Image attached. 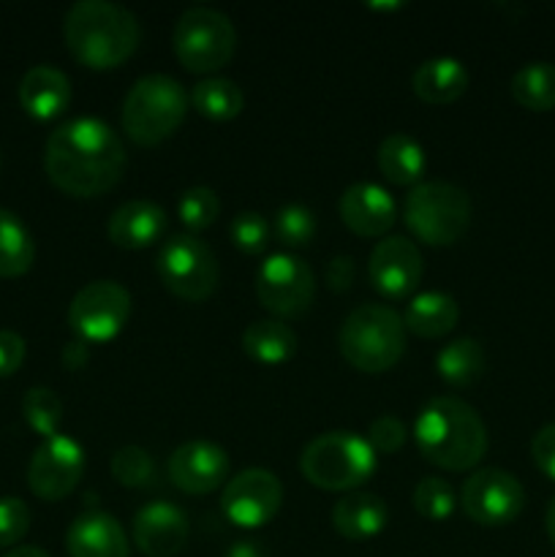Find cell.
I'll use <instances>...</instances> for the list:
<instances>
[{"mask_svg":"<svg viewBox=\"0 0 555 557\" xmlns=\"http://www.w3.org/2000/svg\"><path fill=\"white\" fill-rule=\"evenodd\" d=\"M87 357H90V351H87L85 341H74V343H69V346L63 348V362L69 364L71 370L82 368V364L87 362Z\"/></svg>","mask_w":555,"mask_h":557,"instance_id":"cell-43","label":"cell"},{"mask_svg":"<svg viewBox=\"0 0 555 557\" xmlns=\"http://www.w3.org/2000/svg\"><path fill=\"white\" fill-rule=\"evenodd\" d=\"M85 473V449L76 438L54 433L38 444L27 466V484L41 500H60Z\"/></svg>","mask_w":555,"mask_h":557,"instance_id":"cell-13","label":"cell"},{"mask_svg":"<svg viewBox=\"0 0 555 557\" xmlns=\"http://www.w3.org/2000/svg\"><path fill=\"white\" fill-rule=\"evenodd\" d=\"M112 476L125 487H147L156 479V462L141 446H120L112 455Z\"/></svg>","mask_w":555,"mask_h":557,"instance_id":"cell-33","label":"cell"},{"mask_svg":"<svg viewBox=\"0 0 555 557\" xmlns=\"http://www.w3.org/2000/svg\"><path fill=\"white\" fill-rule=\"evenodd\" d=\"M354 259L351 256H335V259H330V264H326V286L332 288V292H346L348 286L354 283Z\"/></svg>","mask_w":555,"mask_h":557,"instance_id":"cell-41","label":"cell"},{"mask_svg":"<svg viewBox=\"0 0 555 557\" xmlns=\"http://www.w3.org/2000/svg\"><path fill=\"white\" fill-rule=\"evenodd\" d=\"M460 319V305L446 292H422L408 299L403 324L419 337H441L452 332Z\"/></svg>","mask_w":555,"mask_h":557,"instance_id":"cell-24","label":"cell"},{"mask_svg":"<svg viewBox=\"0 0 555 557\" xmlns=\"http://www.w3.org/2000/svg\"><path fill=\"white\" fill-rule=\"evenodd\" d=\"M22 413H25L27 424L36 430L38 435L49 438L58 433L60 419H63V403L54 395L49 386H33L22 397Z\"/></svg>","mask_w":555,"mask_h":557,"instance_id":"cell-31","label":"cell"},{"mask_svg":"<svg viewBox=\"0 0 555 557\" xmlns=\"http://www.w3.org/2000/svg\"><path fill=\"white\" fill-rule=\"evenodd\" d=\"M531 457L539 471L555 482V422L536 430V435L531 441Z\"/></svg>","mask_w":555,"mask_h":557,"instance_id":"cell-39","label":"cell"},{"mask_svg":"<svg viewBox=\"0 0 555 557\" xmlns=\"http://www.w3.org/2000/svg\"><path fill=\"white\" fill-rule=\"evenodd\" d=\"M166 210L152 199L123 201L109 218V239L120 248H147L166 234Z\"/></svg>","mask_w":555,"mask_h":557,"instance_id":"cell-20","label":"cell"},{"mask_svg":"<svg viewBox=\"0 0 555 557\" xmlns=\"http://www.w3.org/2000/svg\"><path fill=\"white\" fill-rule=\"evenodd\" d=\"M131 315V294L118 281H92L74 294L69 324L85 343L112 341Z\"/></svg>","mask_w":555,"mask_h":557,"instance_id":"cell-11","label":"cell"},{"mask_svg":"<svg viewBox=\"0 0 555 557\" xmlns=\"http://www.w3.org/2000/svg\"><path fill=\"white\" fill-rule=\"evenodd\" d=\"M30 528V509L16 495L0 498V547H14Z\"/></svg>","mask_w":555,"mask_h":557,"instance_id":"cell-37","label":"cell"},{"mask_svg":"<svg viewBox=\"0 0 555 557\" xmlns=\"http://www.w3.org/2000/svg\"><path fill=\"white\" fill-rule=\"evenodd\" d=\"M229 232H232V243L248 256L261 253L270 243V223L256 210H245L234 215L232 223H229Z\"/></svg>","mask_w":555,"mask_h":557,"instance_id":"cell-36","label":"cell"},{"mask_svg":"<svg viewBox=\"0 0 555 557\" xmlns=\"http://www.w3.org/2000/svg\"><path fill=\"white\" fill-rule=\"evenodd\" d=\"M188 90L169 74H145L123 98V128L136 145H158L177 131L188 112Z\"/></svg>","mask_w":555,"mask_h":557,"instance_id":"cell-5","label":"cell"},{"mask_svg":"<svg viewBox=\"0 0 555 557\" xmlns=\"http://www.w3.org/2000/svg\"><path fill=\"white\" fill-rule=\"evenodd\" d=\"M63 36L71 54L90 69H114L141 41L136 14L114 0H76L65 11Z\"/></svg>","mask_w":555,"mask_h":557,"instance_id":"cell-3","label":"cell"},{"mask_svg":"<svg viewBox=\"0 0 555 557\" xmlns=\"http://www.w3.org/2000/svg\"><path fill=\"white\" fill-rule=\"evenodd\" d=\"M297 335L292 326L278 319H261L243 332V348L250 359L261 364H281L297 354Z\"/></svg>","mask_w":555,"mask_h":557,"instance_id":"cell-26","label":"cell"},{"mask_svg":"<svg viewBox=\"0 0 555 557\" xmlns=\"http://www.w3.org/2000/svg\"><path fill=\"white\" fill-rule=\"evenodd\" d=\"M256 297L270 313L297 319L316 297V275L308 261L294 253H270L256 270Z\"/></svg>","mask_w":555,"mask_h":557,"instance_id":"cell-10","label":"cell"},{"mask_svg":"<svg viewBox=\"0 0 555 557\" xmlns=\"http://www.w3.org/2000/svg\"><path fill=\"white\" fill-rule=\"evenodd\" d=\"M134 544L147 557H172L185 547L190 533L188 515L169 500H150L134 517Z\"/></svg>","mask_w":555,"mask_h":557,"instance_id":"cell-17","label":"cell"},{"mask_svg":"<svg viewBox=\"0 0 555 557\" xmlns=\"http://www.w3.org/2000/svg\"><path fill=\"white\" fill-rule=\"evenodd\" d=\"M3 557H52L47 553V549L41 547H30V544H22V547H14L9 549Z\"/></svg>","mask_w":555,"mask_h":557,"instance_id":"cell-44","label":"cell"},{"mask_svg":"<svg viewBox=\"0 0 555 557\" xmlns=\"http://www.w3.org/2000/svg\"><path fill=\"white\" fill-rule=\"evenodd\" d=\"M174 52L194 74H207L232 60L237 49V30L232 16L215 5H188L174 22Z\"/></svg>","mask_w":555,"mask_h":557,"instance_id":"cell-8","label":"cell"},{"mask_svg":"<svg viewBox=\"0 0 555 557\" xmlns=\"http://www.w3.org/2000/svg\"><path fill=\"white\" fill-rule=\"evenodd\" d=\"M158 275L180 299L201 302L218 286V259L210 245L190 232L169 234L158 250Z\"/></svg>","mask_w":555,"mask_h":557,"instance_id":"cell-9","label":"cell"},{"mask_svg":"<svg viewBox=\"0 0 555 557\" xmlns=\"http://www.w3.org/2000/svg\"><path fill=\"white\" fill-rule=\"evenodd\" d=\"M125 147L118 131L101 117L82 114L49 134L44 166L49 180L71 196H98L114 188L125 172Z\"/></svg>","mask_w":555,"mask_h":557,"instance_id":"cell-1","label":"cell"},{"mask_svg":"<svg viewBox=\"0 0 555 557\" xmlns=\"http://www.w3.org/2000/svg\"><path fill=\"white\" fill-rule=\"evenodd\" d=\"M414 441L424 460L446 471H468L488 451V428L477 408L452 395L424 403L414 422Z\"/></svg>","mask_w":555,"mask_h":557,"instance_id":"cell-2","label":"cell"},{"mask_svg":"<svg viewBox=\"0 0 555 557\" xmlns=\"http://www.w3.org/2000/svg\"><path fill=\"white\" fill-rule=\"evenodd\" d=\"M343 359L365 373L390 370L406 351V324L390 305H357L337 332Z\"/></svg>","mask_w":555,"mask_h":557,"instance_id":"cell-4","label":"cell"},{"mask_svg":"<svg viewBox=\"0 0 555 557\" xmlns=\"http://www.w3.org/2000/svg\"><path fill=\"white\" fill-rule=\"evenodd\" d=\"M379 169L390 183L417 185L428 172V156L422 145L408 134H390L379 145Z\"/></svg>","mask_w":555,"mask_h":557,"instance_id":"cell-25","label":"cell"},{"mask_svg":"<svg viewBox=\"0 0 555 557\" xmlns=\"http://www.w3.org/2000/svg\"><path fill=\"white\" fill-rule=\"evenodd\" d=\"M190 103L196 107V112L210 120H232L243 112L245 96L243 87L234 79H226V76H207V79L194 85Z\"/></svg>","mask_w":555,"mask_h":557,"instance_id":"cell-30","label":"cell"},{"mask_svg":"<svg viewBox=\"0 0 555 557\" xmlns=\"http://www.w3.org/2000/svg\"><path fill=\"white\" fill-rule=\"evenodd\" d=\"M343 223L359 237H384L397 218V205L379 183L348 185L337 201Z\"/></svg>","mask_w":555,"mask_h":557,"instance_id":"cell-18","label":"cell"},{"mask_svg":"<svg viewBox=\"0 0 555 557\" xmlns=\"http://www.w3.org/2000/svg\"><path fill=\"white\" fill-rule=\"evenodd\" d=\"M226 557H267V549L256 539H239L226 549Z\"/></svg>","mask_w":555,"mask_h":557,"instance_id":"cell-42","label":"cell"},{"mask_svg":"<svg viewBox=\"0 0 555 557\" xmlns=\"http://www.w3.org/2000/svg\"><path fill=\"white\" fill-rule=\"evenodd\" d=\"M468 82H471V76H468L466 65L457 58H449V54L424 60V63L417 65L411 76L414 92L428 103L455 101V98L466 92Z\"/></svg>","mask_w":555,"mask_h":557,"instance_id":"cell-23","label":"cell"},{"mask_svg":"<svg viewBox=\"0 0 555 557\" xmlns=\"http://www.w3.org/2000/svg\"><path fill=\"white\" fill-rule=\"evenodd\" d=\"M36 259L30 228L16 212L0 207V277L25 275Z\"/></svg>","mask_w":555,"mask_h":557,"instance_id":"cell-27","label":"cell"},{"mask_svg":"<svg viewBox=\"0 0 555 557\" xmlns=\"http://www.w3.org/2000/svg\"><path fill=\"white\" fill-rule=\"evenodd\" d=\"M299 471L321 490H354L373 476L375 451L359 433L332 430L305 444Z\"/></svg>","mask_w":555,"mask_h":557,"instance_id":"cell-6","label":"cell"},{"mask_svg":"<svg viewBox=\"0 0 555 557\" xmlns=\"http://www.w3.org/2000/svg\"><path fill=\"white\" fill-rule=\"evenodd\" d=\"M462 509L479 525H509L526 506V490L504 468H479L462 484Z\"/></svg>","mask_w":555,"mask_h":557,"instance_id":"cell-12","label":"cell"},{"mask_svg":"<svg viewBox=\"0 0 555 557\" xmlns=\"http://www.w3.org/2000/svg\"><path fill=\"white\" fill-rule=\"evenodd\" d=\"M25 362V337L14 330H0V379L20 370Z\"/></svg>","mask_w":555,"mask_h":557,"instance_id":"cell-40","label":"cell"},{"mask_svg":"<svg viewBox=\"0 0 555 557\" xmlns=\"http://www.w3.org/2000/svg\"><path fill=\"white\" fill-rule=\"evenodd\" d=\"M20 103L30 117L54 120L71 103V79L54 65H33L20 82Z\"/></svg>","mask_w":555,"mask_h":557,"instance_id":"cell-21","label":"cell"},{"mask_svg":"<svg viewBox=\"0 0 555 557\" xmlns=\"http://www.w3.org/2000/svg\"><path fill=\"white\" fill-rule=\"evenodd\" d=\"M547 536H550V542H553V547H555V498L550 500V506H547Z\"/></svg>","mask_w":555,"mask_h":557,"instance_id":"cell-45","label":"cell"},{"mask_svg":"<svg viewBox=\"0 0 555 557\" xmlns=\"http://www.w3.org/2000/svg\"><path fill=\"white\" fill-rule=\"evenodd\" d=\"M424 272V259L414 239L400 237V234H390V237L379 239L375 248L370 250L368 275L375 292L384 297L403 299L419 286Z\"/></svg>","mask_w":555,"mask_h":557,"instance_id":"cell-15","label":"cell"},{"mask_svg":"<svg viewBox=\"0 0 555 557\" xmlns=\"http://www.w3.org/2000/svg\"><path fill=\"white\" fill-rule=\"evenodd\" d=\"M169 479L190 495H205L229 482V455L212 441L194 438L180 444L169 457Z\"/></svg>","mask_w":555,"mask_h":557,"instance_id":"cell-16","label":"cell"},{"mask_svg":"<svg viewBox=\"0 0 555 557\" xmlns=\"http://www.w3.org/2000/svg\"><path fill=\"white\" fill-rule=\"evenodd\" d=\"M406 424L400 419L392 417V413H381V417L370 422L365 441L373 446L375 455H392V451H397L406 444Z\"/></svg>","mask_w":555,"mask_h":557,"instance_id":"cell-38","label":"cell"},{"mask_svg":"<svg viewBox=\"0 0 555 557\" xmlns=\"http://www.w3.org/2000/svg\"><path fill=\"white\" fill-rule=\"evenodd\" d=\"M71 557H128V539L118 517L109 511H85L65 533Z\"/></svg>","mask_w":555,"mask_h":557,"instance_id":"cell-19","label":"cell"},{"mask_svg":"<svg viewBox=\"0 0 555 557\" xmlns=\"http://www.w3.org/2000/svg\"><path fill=\"white\" fill-rule=\"evenodd\" d=\"M275 228L278 239H281L286 248H303L313 239L316 234V215L299 201H292V205H283L281 210L275 212Z\"/></svg>","mask_w":555,"mask_h":557,"instance_id":"cell-35","label":"cell"},{"mask_svg":"<svg viewBox=\"0 0 555 557\" xmlns=\"http://www.w3.org/2000/svg\"><path fill=\"white\" fill-rule=\"evenodd\" d=\"M332 522H335V531L341 536L359 542V539H373L375 533H381L390 522V509H386L384 500L375 493H357L343 495L341 500L332 509Z\"/></svg>","mask_w":555,"mask_h":557,"instance_id":"cell-22","label":"cell"},{"mask_svg":"<svg viewBox=\"0 0 555 557\" xmlns=\"http://www.w3.org/2000/svg\"><path fill=\"white\" fill-rule=\"evenodd\" d=\"M511 96L531 112L555 109V63L533 60V63L520 65L511 76Z\"/></svg>","mask_w":555,"mask_h":557,"instance_id":"cell-29","label":"cell"},{"mask_svg":"<svg viewBox=\"0 0 555 557\" xmlns=\"http://www.w3.org/2000/svg\"><path fill=\"white\" fill-rule=\"evenodd\" d=\"M455 490L446 479L441 476H424L419 479L417 487H414V506L422 517L428 520H446V517L455 511Z\"/></svg>","mask_w":555,"mask_h":557,"instance_id":"cell-34","label":"cell"},{"mask_svg":"<svg viewBox=\"0 0 555 557\" xmlns=\"http://www.w3.org/2000/svg\"><path fill=\"white\" fill-rule=\"evenodd\" d=\"M221 212V199L207 185H194V188L183 190L177 199V215L190 232H201V228L212 226Z\"/></svg>","mask_w":555,"mask_h":557,"instance_id":"cell-32","label":"cell"},{"mask_svg":"<svg viewBox=\"0 0 555 557\" xmlns=\"http://www.w3.org/2000/svg\"><path fill=\"white\" fill-rule=\"evenodd\" d=\"M408 232L428 245H452L471 226V196L446 180H422L403 201Z\"/></svg>","mask_w":555,"mask_h":557,"instance_id":"cell-7","label":"cell"},{"mask_svg":"<svg viewBox=\"0 0 555 557\" xmlns=\"http://www.w3.org/2000/svg\"><path fill=\"white\" fill-rule=\"evenodd\" d=\"M283 504V484L267 468H245L223 484L221 506L239 528H261L278 515Z\"/></svg>","mask_w":555,"mask_h":557,"instance_id":"cell-14","label":"cell"},{"mask_svg":"<svg viewBox=\"0 0 555 557\" xmlns=\"http://www.w3.org/2000/svg\"><path fill=\"white\" fill-rule=\"evenodd\" d=\"M484 364H488L484 348L473 337H457L435 354V368L441 379L452 386L473 384L484 373Z\"/></svg>","mask_w":555,"mask_h":557,"instance_id":"cell-28","label":"cell"}]
</instances>
